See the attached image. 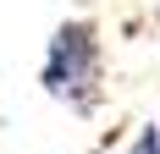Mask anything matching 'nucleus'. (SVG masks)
<instances>
[{"instance_id":"1","label":"nucleus","mask_w":160,"mask_h":154,"mask_svg":"<svg viewBox=\"0 0 160 154\" xmlns=\"http://www.w3.org/2000/svg\"><path fill=\"white\" fill-rule=\"evenodd\" d=\"M39 83H44V94L55 105L78 110V116H94L99 110V99H105V44H99V28L88 17L61 22L50 33Z\"/></svg>"},{"instance_id":"2","label":"nucleus","mask_w":160,"mask_h":154,"mask_svg":"<svg viewBox=\"0 0 160 154\" xmlns=\"http://www.w3.org/2000/svg\"><path fill=\"white\" fill-rule=\"evenodd\" d=\"M127 154H160V127H144V132L127 143Z\"/></svg>"}]
</instances>
